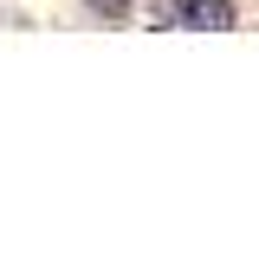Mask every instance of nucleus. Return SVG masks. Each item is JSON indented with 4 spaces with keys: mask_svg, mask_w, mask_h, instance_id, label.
Here are the masks:
<instances>
[{
    "mask_svg": "<svg viewBox=\"0 0 259 259\" xmlns=\"http://www.w3.org/2000/svg\"><path fill=\"white\" fill-rule=\"evenodd\" d=\"M97 20H130V0H84Z\"/></svg>",
    "mask_w": 259,
    "mask_h": 259,
    "instance_id": "f03ea898",
    "label": "nucleus"
},
{
    "mask_svg": "<svg viewBox=\"0 0 259 259\" xmlns=\"http://www.w3.org/2000/svg\"><path fill=\"white\" fill-rule=\"evenodd\" d=\"M162 20H175V26H233V7L227 0H162Z\"/></svg>",
    "mask_w": 259,
    "mask_h": 259,
    "instance_id": "f257e3e1",
    "label": "nucleus"
}]
</instances>
